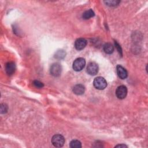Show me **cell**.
Wrapping results in <instances>:
<instances>
[{"label":"cell","instance_id":"6da1fadb","mask_svg":"<svg viewBox=\"0 0 148 148\" xmlns=\"http://www.w3.org/2000/svg\"><path fill=\"white\" fill-rule=\"evenodd\" d=\"M93 84L97 89L103 90L106 87L107 82L103 77L98 76L94 79Z\"/></svg>","mask_w":148,"mask_h":148},{"label":"cell","instance_id":"7a4b0ae2","mask_svg":"<svg viewBox=\"0 0 148 148\" xmlns=\"http://www.w3.org/2000/svg\"><path fill=\"white\" fill-rule=\"evenodd\" d=\"M51 143L54 146L56 147H61L63 146L65 143V139L62 135L60 134H56L52 137Z\"/></svg>","mask_w":148,"mask_h":148},{"label":"cell","instance_id":"3957f363","mask_svg":"<svg viewBox=\"0 0 148 148\" xmlns=\"http://www.w3.org/2000/svg\"><path fill=\"white\" fill-rule=\"evenodd\" d=\"M86 65V61L83 58L80 57L76 58L73 62L72 68L75 71H82Z\"/></svg>","mask_w":148,"mask_h":148},{"label":"cell","instance_id":"277c9868","mask_svg":"<svg viewBox=\"0 0 148 148\" xmlns=\"http://www.w3.org/2000/svg\"><path fill=\"white\" fill-rule=\"evenodd\" d=\"M62 67L58 63H54L51 65L50 69L51 75L54 77H58L61 75Z\"/></svg>","mask_w":148,"mask_h":148},{"label":"cell","instance_id":"5b68a950","mask_svg":"<svg viewBox=\"0 0 148 148\" xmlns=\"http://www.w3.org/2000/svg\"><path fill=\"white\" fill-rule=\"evenodd\" d=\"M127 94V88L125 86L121 85L119 86L116 90V97L119 99H124Z\"/></svg>","mask_w":148,"mask_h":148},{"label":"cell","instance_id":"8992f818","mask_svg":"<svg viewBox=\"0 0 148 148\" xmlns=\"http://www.w3.org/2000/svg\"><path fill=\"white\" fill-rule=\"evenodd\" d=\"M87 72L90 75H95L98 72V65L94 62H90L87 66Z\"/></svg>","mask_w":148,"mask_h":148},{"label":"cell","instance_id":"52a82bcc","mask_svg":"<svg viewBox=\"0 0 148 148\" xmlns=\"http://www.w3.org/2000/svg\"><path fill=\"white\" fill-rule=\"evenodd\" d=\"M87 45V40L84 38H79L75 42V47L77 50L83 49Z\"/></svg>","mask_w":148,"mask_h":148},{"label":"cell","instance_id":"ba28073f","mask_svg":"<svg viewBox=\"0 0 148 148\" xmlns=\"http://www.w3.org/2000/svg\"><path fill=\"white\" fill-rule=\"evenodd\" d=\"M116 71L117 75L121 79H125L128 76L127 70L120 65H118L116 67Z\"/></svg>","mask_w":148,"mask_h":148},{"label":"cell","instance_id":"9c48e42d","mask_svg":"<svg viewBox=\"0 0 148 148\" xmlns=\"http://www.w3.org/2000/svg\"><path fill=\"white\" fill-rule=\"evenodd\" d=\"M16 70L15 64L13 62H8L5 65V71L8 75H13Z\"/></svg>","mask_w":148,"mask_h":148},{"label":"cell","instance_id":"30bf717a","mask_svg":"<svg viewBox=\"0 0 148 148\" xmlns=\"http://www.w3.org/2000/svg\"><path fill=\"white\" fill-rule=\"evenodd\" d=\"M85 91L84 86L81 84H78L75 85L73 88V92L78 95H82Z\"/></svg>","mask_w":148,"mask_h":148},{"label":"cell","instance_id":"8fae6325","mask_svg":"<svg viewBox=\"0 0 148 148\" xmlns=\"http://www.w3.org/2000/svg\"><path fill=\"white\" fill-rule=\"evenodd\" d=\"M103 51H105V53H106V54H112L114 51V47H113V45L109 43H105L103 46Z\"/></svg>","mask_w":148,"mask_h":148},{"label":"cell","instance_id":"7c38bea8","mask_svg":"<svg viewBox=\"0 0 148 148\" xmlns=\"http://www.w3.org/2000/svg\"><path fill=\"white\" fill-rule=\"evenodd\" d=\"M94 15H95V14H94V11L91 9H89V10H87L85 11L83 13L82 17L84 19L87 20V19H89L90 18L94 16Z\"/></svg>","mask_w":148,"mask_h":148},{"label":"cell","instance_id":"4fadbf2b","mask_svg":"<svg viewBox=\"0 0 148 148\" xmlns=\"http://www.w3.org/2000/svg\"><path fill=\"white\" fill-rule=\"evenodd\" d=\"M69 146L71 148H80L82 147V144L78 140H72L69 143Z\"/></svg>","mask_w":148,"mask_h":148},{"label":"cell","instance_id":"5bb4252c","mask_svg":"<svg viewBox=\"0 0 148 148\" xmlns=\"http://www.w3.org/2000/svg\"><path fill=\"white\" fill-rule=\"evenodd\" d=\"M65 56V52L64 50H59L55 54V57L57 59H62L64 58Z\"/></svg>","mask_w":148,"mask_h":148},{"label":"cell","instance_id":"9a60e30c","mask_svg":"<svg viewBox=\"0 0 148 148\" xmlns=\"http://www.w3.org/2000/svg\"><path fill=\"white\" fill-rule=\"evenodd\" d=\"M105 3L107 4V5L110 6H115L117 5L119 3V1H105Z\"/></svg>","mask_w":148,"mask_h":148},{"label":"cell","instance_id":"2e32d148","mask_svg":"<svg viewBox=\"0 0 148 148\" xmlns=\"http://www.w3.org/2000/svg\"><path fill=\"white\" fill-rule=\"evenodd\" d=\"M33 84L34 85L35 87H37V88H42L44 86V84H43V83L40 82L39 80H35L33 82Z\"/></svg>","mask_w":148,"mask_h":148},{"label":"cell","instance_id":"e0dca14e","mask_svg":"<svg viewBox=\"0 0 148 148\" xmlns=\"http://www.w3.org/2000/svg\"><path fill=\"white\" fill-rule=\"evenodd\" d=\"M8 110V106L6 104L2 103L1 105V113H5L7 112Z\"/></svg>","mask_w":148,"mask_h":148},{"label":"cell","instance_id":"ac0fdd59","mask_svg":"<svg viewBox=\"0 0 148 148\" xmlns=\"http://www.w3.org/2000/svg\"><path fill=\"white\" fill-rule=\"evenodd\" d=\"M115 46H116V47L117 48L119 53L121 55L122 54V50H121V47L120 46V45L117 43V42L116 41H115Z\"/></svg>","mask_w":148,"mask_h":148},{"label":"cell","instance_id":"d6986e66","mask_svg":"<svg viewBox=\"0 0 148 148\" xmlns=\"http://www.w3.org/2000/svg\"><path fill=\"white\" fill-rule=\"evenodd\" d=\"M115 147H127V146H126L124 144H121V145H117L115 146Z\"/></svg>","mask_w":148,"mask_h":148}]
</instances>
